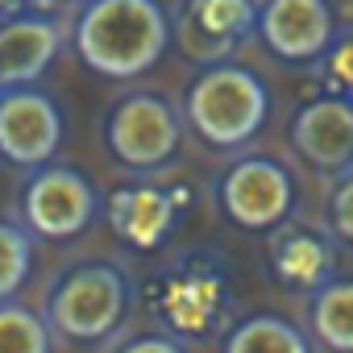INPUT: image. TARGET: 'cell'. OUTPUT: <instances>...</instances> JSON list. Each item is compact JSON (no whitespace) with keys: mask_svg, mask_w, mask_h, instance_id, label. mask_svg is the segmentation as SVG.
I'll list each match as a JSON object with an SVG mask.
<instances>
[{"mask_svg":"<svg viewBox=\"0 0 353 353\" xmlns=\"http://www.w3.org/2000/svg\"><path fill=\"white\" fill-rule=\"evenodd\" d=\"M174 30L158 0H88L75 21V54L104 79H137L154 71Z\"/></svg>","mask_w":353,"mask_h":353,"instance_id":"obj_1","label":"cell"},{"mask_svg":"<svg viewBox=\"0 0 353 353\" xmlns=\"http://www.w3.org/2000/svg\"><path fill=\"white\" fill-rule=\"evenodd\" d=\"M270 117L266 83L237 63H208L183 100V121L216 150L250 145Z\"/></svg>","mask_w":353,"mask_h":353,"instance_id":"obj_2","label":"cell"},{"mask_svg":"<svg viewBox=\"0 0 353 353\" xmlns=\"http://www.w3.org/2000/svg\"><path fill=\"white\" fill-rule=\"evenodd\" d=\"M129 312V279L112 262H79L63 270L46 295V320L54 336L75 345L108 341Z\"/></svg>","mask_w":353,"mask_h":353,"instance_id":"obj_3","label":"cell"},{"mask_svg":"<svg viewBox=\"0 0 353 353\" xmlns=\"http://www.w3.org/2000/svg\"><path fill=\"white\" fill-rule=\"evenodd\" d=\"M104 141L112 158L129 170H158L179 154L183 141V112L158 92L125 96L104 125Z\"/></svg>","mask_w":353,"mask_h":353,"instance_id":"obj_4","label":"cell"},{"mask_svg":"<svg viewBox=\"0 0 353 353\" xmlns=\"http://www.w3.org/2000/svg\"><path fill=\"white\" fill-rule=\"evenodd\" d=\"M100 208L96 188L88 183V174H79L75 166H38L26 192H21V221L34 237H50V241H71L79 233L92 229Z\"/></svg>","mask_w":353,"mask_h":353,"instance_id":"obj_5","label":"cell"},{"mask_svg":"<svg viewBox=\"0 0 353 353\" xmlns=\"http://www.w3.org/2000/svg\"><path fill=\"white\" fill-rule=\"evenodd\" d=\"M216 200H221V212L237 229L266 233L291 216L295 183H291V170L283 162H274L266 154H245L221 174Z\"/></svg>","mask_w":353,"mask_h":353,"instance_id":"obj_6","label":"cell"},{"mask_svg":"<svg viewBox=\"0 0 353 353\" xmlns=\"http://www.w3.org/2000/svg\"><path fill=\"white\" fill-rule=\"evenodd\" d=\"M63 145V112L38 88L0 92V158L21 170L46 166Z\"/></svg>","mask_w":353,"mask_h":353,"instance_id":"obj_7","label":"cell"},{"mask_svg":"<svg viewBox=\"0 0 353 353\" xmlns=\"http://www.w3.org/2000/svg\"><path fill=\"white\" fill-rule=\"evenodd\" d=\"M328 0H266L258 9V38L283 63H312L332 50Z\"/></svg>","mask_w":353,"mask_h":353,"instance_id":"obj_8","label":"cell"},{"mask_svg":"<svg viewBox=\"0 0 353 353\" xmlns=\"http://www.w3.org/2000/svg\"><path fill=\"white\" fill-rule=\"evenodd\" d=\"M188 46L192 59L221 63L229 50H237L241 38L258 30V5L254 0H183L179 21L170 26Z\"/></svg>","mask_w":353,"mask_h":353,"instance_id":"obj_9","label":"cell"},{"mask_svg":"<svg viewBox=\"0 0 353 353\" xmlns=\"http://www.w3.org/2000/svg\"><path fill=\"white\" fill-rule=\"evenodd\" d=\"M291 145L316 170H349L353 166V100L349 96L307 100L291 121Z\"/></svg>","mask_w":353,"mask_h":353,"instance_id":"obj_10","label":"cell"},{"mask_svg":"<svg viewBox=\"0 0 353 353\" xmlns=\"http://www.w3.org/2000/svg\"><path fill=\"white\" fill-rule=\"evenodd\" d=\"M59 26L46 17H13L0 21V92L9 88H34L42 71L59 54Z\"/></svg>","mask_w":353,"mask_h":353,"instance_id":"obj_11","label":"cell"},{"mask_svg":"<svg viewBox=\"0 0 353 353\" xmlns=\"http://www.w3.org/2000/svg\"><path fill=\"white\" fill-rule=\"evenodd\" d=\"M270 258H274L279 279L291 283V287L316 291V287H324L328 274H332V254H328V245H324L316 233H307V229H283V233L274 237V245H270Z\"/></svg>","mask_w":353,"mask_h":353,"instance_id":"obj_12","label":"cell"},{"mask_svg":"<svg viewBox=\"0 0 353 353\" xmlns=\"http://www.w3.org/2000/svg\"><path fill=\"white\" fill-rule=\"evenodd\" d=\"M312 336L332 353H353V279H328L307 303Z\"/></svg>","mask_w":353,"mask_h":353,"instance_id":"obj_13","label":"cell"},{"mask_svg":"<svg viewBox=\"0 0 353 353\" xmlns=\"http://www.w3.org/2000/svg\"><path fill=\"white\" fill-rule=\"evenodd\" d=\"M221 353H312V336L287 316L258 312V316H245L225 336Z\"/></svg>","mask_w":353,"mask_h":353,"instance_id":"obj_14","label":"cell"},{"mask_svg":"<svg viewBox=\"0 0 353 353\" xmlns=\"http://www.w3.org/2000/svg\"><path fill=\"white\" fill-rule=\"evenodd\" d=\"M54 328L46 312H34L17 299L0 303V353H50Z\"/></svg>","mask_w":353,"mask_h":353,"instance_id":"obj_15","label":"cell"},{"mask_svg":"<svg viewBox=\"0 0 353 353\" xmlns=\"http://www.w3.org/2000/svg\"><path fill=\"white\" fill-rule=\"evenodd\" d=\"M34 270V233L17 221H0V303L17 299Z\"/></svg>","mask_w":353,"mask_h":353,"instance_id":"obj_16","label":"cell"},{"mask_svg":"<svg viewBox=\"0 0 353 353\" xmlns=\"http://www.w3.org/2000/svg\"><path fill=\"white\" fill-rule=\"evenodd\" d=\"M328 225H332V233L341 241L353 245V166L341 174V183L328 196Z\"/></svg>","mask_w":353,"mask_h":353,"instance_id":"obj_17","label":"cell"},{"mask_svg":"<svg viewBox=\"0 0 353 353\" xmlns=\"http://www.w3.org/2000/svg\"><path fill=\"white\" fill-rule=\"evenodd\" d=\"M328 75H332V83L341 88V96L353 100V34L341 38V42L328 50Z\"/></svg>","mask_w":353,"mask_h":353,"instance_id":"obj_18","label":"cell"},{"mask_svg":"<svg viewBox=\"0 0 353 353\" xmlns=\"http://www.w3.org/2000/svg\"><path fill=\"white\" fill-rule=\"evenodd\" d=\"M117 353H188L179 341H170V336H162V332H145V336H133V341H125Z\"/></svg>","mask_w":353,"mask_h":353,"instance_id":"obj_19","label":"cell"}]
</instances>
